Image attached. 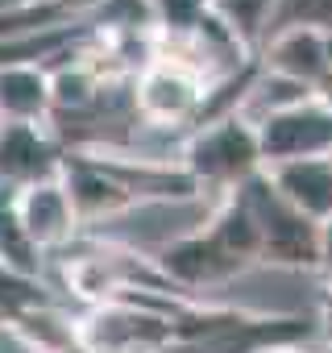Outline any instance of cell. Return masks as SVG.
I'll use <instances>...</instances> for the list:
<instances>
[{"mask_svg":"<svg viewBox=\"0 0 332 353\" xmlns=\"http://www.w3.org/2000/svg\"><path fill=\"white\" fill-rule=\"evenodd\" d=\"M183 295L129 291L125 299L83 312L87 353H171L175 349V312Z\"/></svg>","mask_w":332,"mask_h":353,"instance_id":"6da1fadb","label":"cell"},{"mask_svg":"<svg viewBox=\"0 0 332 353\" xmlns=\"http://www.w3.org/2000/svg\"><path fill=\"white\" fill-rule=\"evenodd\" d=\"M183 166L200 183L204 196H229V192L245 188L249 179H258L266 170L262 137L237 112L216 117V121L191 129V137L183 145Z\"/></svg>","mask_w":332,"mask_h":353,"instance_id":"7a4b0ae2","label":"cell"},{"mask_svg":"<svg viewBox=\"0 0 332 353\" xmlns=\"http://www.w3.org/2000/svg\"><path fill=\"white\" fill-rule=\"evenodd\" d=\"M249 208L258 212V225H262V266H274V270H320V225L307 221L303 212H295L278 192L274 183L266 179V170L258 179H249L245 188H237Z\"/></svg>","mask_w":332,"mask_h":353,"instance_id":"3957f363","label":"cell"},{"mask_svg":"<svg viewBox=\"0 0 332 353\" xmlns=\"http://www.w3.org/2000/svg\"><path fill=\"white\" fill-rule=\"evenodd\" d=\"M208 96H212V88L200 75H191L175 63H158V59L133 79V108H137L141 125L162 129V133L187 137L191 125L200 129Z\"/></svg>","mask_w":332,"mask_h":353,"instance_id":"277c9868","label":"cell"},{"mask_svg":"<svg viewBox=\"0 0 332 353\" xmlns=\"http://www.w3.org/2000/svg\"><path fill=\"white\" fill-rule=\"evenodd\" d=\"M154 262H158L162 279L171 283L179 295H187V299H200L208 291H220V287L237 283L245 270H253L249 262H241L237 254H229L208 233V225L196 229V233H187V237H179V241H171V245H162L154 254Z\"/></svg>","mask_w":332,"mask_h":353,"instance_id":"5b68a950","label":"cell"},{"mask_svg":"<svg viewBox=\"0 0 332 353\" xmlns=\"http://www.w3.org/2000/svg\"><path fill=\"white\" fill-rule=\"evenodd\" d=\"M63 162L67 150L54 141L50 125H0V196L59 179Z\"/></svg>","mask_w":332,"mask_h":353,"instance_id":"8992f818","label":"cell"},{"mask_svg":"<svg viewBox=\"0 0 332 353\" xmlns=\"http://www.w3.org/2000/svg\"><path fill=\"white\" fill-rule=\"evenodd\" d=\"M258 54H262L258 63L266 71L295 79V83L315 92L332 75V30L311 26V21H287L262 42Z\"/></svg>","mask_w":332,"mask_h":353,"instance_id":"52a82bcc","label":"cell"},{"mask_svg":"<svg viewBox=\"0 0 332 353\" xmlns=\"http://www.w3.org/2000/svg\"><path fill=\"white\" fill-rule=\"evenodd\" d=\"M13 216L25 233V241L38 250V254H50V250H63L79 237L83 221L75 212V200L63 183V174L59 179H46V183H34L25 192L13 196Z\"/></svg>","mask_w":332,"mask_h":353,"instance_id":"ba28073f","label":"cell"},{"mask_svg":"<svg viewBox=\"0 0 332 353\" xmlns=\"http://www.w3.org/2000/svg\"><path fill=\"white\" fill-rule=\"evenodd\" d=\"M258 137H262L266 166H282L299 158H332V108L320 96H311L307 104L266 121Z\"/></svg>","mask_w":332,"mask_h":353,"instance_id":"9c48e42d","label":"cell"},{"mask_svg":"<svg viewBox=\"0 0 332 353\" xmlns=\"http://www.w3.org/2000/svg\"><path fill=\"white\" fill-rule=\"evenodd\" d=\"M63 183L75 200V212L83 225H100V221H121L129 212H137L141 204L133 200V192L116 179V174L92 158L87 150H67L63 162Z\"/></svg>","mask_w":332,"mask_h":353,"instance_id":"30bf717a","label":"cell"},{"mask_svg":"<svg viewBox=\"0 0 332 353\" xmlns=\"http://www.w3.org/2000/svg\"><path fill=\"white\" fill-rule=\"evenodd\" d=\"M50 121H54L50 67L34 63L0 67V125H50Z\"/></svg>","mask_w":332,"mask_h":353,"instance_id":"8fae6325","label":"cell"},{"mask_svg":"<svg viewBox=\"0 0 332 353\" xmlns=\"http://www.w3.org/2000/svg\"><path fill=\"white\" fill-rule=\"evenodd\" d=\"M266 179L307 221L315 225L332 221V158H299V162L266 166Z\"/></svg>","mask_w":332,"mask_h":353,"instance_id":"7c38bea8","label":"cell"},{"mask_svg":"<svg viewBox=\"0 0 332 353\" xmlns=\"http://www.w3.org/2000/svg\"><path fill=\"white\" fill-rule=\"evenodd\" d=\"M30 353H87L83 316H71L59 303H38L5 324Z\"/></svg>","mask_w":332,"mask_h":353,"instance_id":"4fadbf2b","label":"cell"},{"mask_svg":"<svg viewBox=\"0 0 332 353\" xmlns=\"http://www.w3.org/2000/svg\"><path fill=\"white\" fill-rule=\"evenodd\" d=\"M311 96H315L311 88H303V83H295V79H282V75H274V71H266V67L258 63V71H253V79H249V88H245V96H241V104H237V117H245L253 129H262L266 121H274V117H282V112L307 104Z\"/></svg>","mask_w":332,"mask_h":353,"instance_id":"5bb4252c","label":"cell"},{"mask_svg":"<svg viewBox=\"0 0 332 353\" xmlns=\"http://www.w3.org/2000/svg\"><path fill=\"white\" fill-rule=\"evenodd\" d=\"M282 5H287V0H212L216 17H220L249 50H258V46L266 42V26H270V17H274Z\"/></svg>","mask_w":332,"mask_h":353,"instance_id":"9a60e30c","label":"cell"},{"mask_svg":"<svg viewBox=\"0 0 332 353\" xmlns=\"http://www.w3.org/2000/svg\"><path fill=\"white\" fill-rule=\"evenodd\" d=\"M38 303H50V299L42 295V283H38L34 274L17 270V266H5V262H0V312H5V320L30 312V307H38Z\"/></svg>","mask_w":332,"mask_h":353,"instance_id":"2e32d148","label":"cell"},{"mask_svg":"<svg viewBox=\"0 0 332 353\" xmlns=\"http://www.w3.org/2000/svg\"><path fill=\"white\" fill-rule=\"evenodd\" d=\"M315 336H320V349H332V283H324L315 299Z\"/></svg>","mask_w":332,"mask_h":353,"instance_id":"e0dca14e","label":"cell"},{"mask_svg":"<svg viewBox=\"0 0 332 353\" xmlns=\"http://www.w3.org/2000/svg\"><path fill=\"white\" fill-rule=\"evenodd\" d=\"M320 283H332V221L320 225Z\"/></svg>","mask_w":332,"mask_h":353,"instance_id":"ac0fdd59","label":"cell"},{"mask_svg":"<svg viewBox=\"0 0 332 353\" xmlns=\"http://www.w3.org/2000/svg\"><path fill=\"white\" fill-rule=\"evenodd\" d=\"M258 353H320V345L315 341H282V345H266Z\"/></svg>","mask_w":332,"mask_h":353,"instance_id":"d6986e66","label":"cell"},{"mask_svg":"<svg viewBox=\"0 0 332 353\" xmlns=\"http://www.w3.org/2000/svg\"><path fill=\"white\" fill-rule=\"evenodd\" d=\"M25 5H38V0H0V17H5V13H17V9H25Z\"/></svg>","mask_w":332,"mask_h":353,"instance_id":"ffe728a7","label":"cell"},{"mask_svg":"<svg viewBox=\"0 0 332 353\" xmlns=\"http://www.w3.org/2000/svg\"><path fill=\"white\" fill-rule=\"evenodd\" d=\"M5 324H9V320H5V312H0V328H5Z\"/></svg>","mask_w":332,"mask_h":353,"instance_id":"44dd1931","label":"cell"},{"mask_svg":"<svg viewBox=\"0 0 332 353\" xmlns=\"http://www.w3.org/2000/svg\"><path fill=\"white\" fill-rule=\"evenodd\" d=\"M320 353H332V349H320Z\"/></svg>","mask_w":332,"mask_h":353,"instance_id":"7402d4cb","label":"cell"}]
</instances>
